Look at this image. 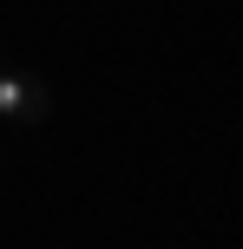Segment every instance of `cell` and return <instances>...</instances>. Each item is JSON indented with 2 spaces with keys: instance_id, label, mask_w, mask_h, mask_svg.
Instances as JSON below:
<instances>
[{
  "instance_id": "1",
  "label": "cell",
  "mask_w": 243,
  "mask_h": 249,
  "mask_svg": "<svg viewBox=\"0 0 243 249\" xmlns=\"http://www.w3.org/2000/svg\"><path fill=\"white\" fill-rule=\"evenodd\" d=\"M46 112H53L46 79H39V72H20V66H0V131H13V124H39Z\"/></svg>"
}]
</instances>
